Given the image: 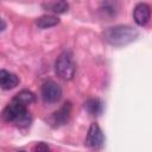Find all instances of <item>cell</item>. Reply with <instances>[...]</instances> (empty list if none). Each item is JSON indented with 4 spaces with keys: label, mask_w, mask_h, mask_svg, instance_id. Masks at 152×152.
Instances as JSON below:
<instances>
[{
    "label": "cell",
    "mask_w": 152,
    "mask_h": 152,
    "mask_svg": "<svg viewBox=\"0 0 152 152\" xmlns=\"http://www.w3.org/2000/svg\"><path fill=\"white\" fill-rule=\"evenodd\" d=\"M133 18H134V21L139 26L147 25V23L150 21V18H151L150 6L147 4H145V2L138 4L134 7V11H133Z\"/></svg>",
    "instance_id": "obj_7"
},
{
    "label": "cell",
    "mask_w": 152,
    "mask_h": 152,
    "mask_svg": "<svg viewBox=\"0 0 152 152\" xmlns=\"http://www.w3.org/2000/svg\"><path fill=\"white\" fill-rule=\"evenodd\" d=\"M34 150H36V152H52V151L50 150V147H49L45 142H38V144L36 145Z\"/></svg>",
    "instance_id": "obj_13"
},
{
    "label": "cell",
    "mask_w": 152,
    "mask_h": 152,
    "mask_svg": "<svg viewBox=\"0 0 152 152\" xmlns=\"http://www.w3.org/2000/svg\"><path fill=\"white\" fill-rule=\"evenodd\" d=\"M2 118L5 121L13 124L20 129H26L32 124V115L27 110V107L21 106L14 101H11V103L5 107Z\"/></svg>",
    "instance_id": "obj_1"
},
{
    "label": "cell",
    "mask_w": 152,
    "mask_h": 152,
    "mask_svg": "<svg viewBox=\"0 0 152 152\" xmlns=\"http://www.w3.org/2000/svg\"><path fill=\"white\" fill-rule=\"evenodd\" d=\"M104 142V135L100 128V126L97 124H91L88 133H87V138H86V145L90 148L94 150H99L103 146Z\"/></svg>",
    "instance_id": "obj_6"
},
{
    "label": "cell",
    "mask_w": 152,
    "mask_h": 152,
    "mask_svg": "<svg viewBox=\"0 0 152 152\" xmlns=\"http://www.w3.org/2000/svg\"><path fill=\"white\" fill-rule=\"evenodd\" d=\"M71 109H72V106H71V102H65L58 110L53 112L49 119H48V122L50 126L52 127H61L65 124H68L70 116H71Z\"/></svg>",
    "instance_id": "obj_5"
},
{
    "label": "cell",
    "mask_w": 152,
    "mask_h": 152,
    "mask_svg": "<svg viewBox=\"0 0 152 152\" xmlns=\"http://www.w3.org/2000/svg\"><path fill=\"white\" fill-rule=\"evenodd\" d=\"M36 24L39 28H49V27H53L57 24H59V19L56 15H51V14H46V15H42L36 20Z\"/></svg>",
    "instance_id": "obj_11"
},
{
    "label": "cell",
    "mask_w": 152,
    "mask_h": 152,
    "mask_svg": "<svg viewBox=\"0 0 152 152\" xmlns=\"http://www.w3.org/2000/svg\"><path fill=\"white\" fill-rule=\"evenodd\" d=\"M55 70L57 76L61 77L62 80L69 81L74 78L76 72V63L70 51H64L58 56L55 63Z\"/></svg>",
    "instance_id": "obj_3"
},
{
    "label": "cell",
    "mask_w": 152,
    "mask_h": 152,
    "mask_svg": "<svg viewBox=\"0 0 152 152\" xmlns=\"http://www.w3.org/2000/svg\"><path fill=\"white\" fill-rule=\"evenodd\" d=\"M5 28H6V23L2 18H0V32H2Z\"/></svg>",
    "instance_id": "obj_14"
},
{
    "label": "cell",
    "mask_w": 152,
    "mask_h": 152,
    "mask_svg": "<svg viewBox=\"0 0 152 152\" xmlns=\"http://www.w3.org/2000/svg\"><path fill=\"white\" fill-rule=\"evenodd\" d=\"M139 36V32L128 25H118L107 28L103 32L104 40L114 46H124L134 42Z\"/></svg>",
    "instance_id": "obj_2"
},
{
    "label": "cell",
    "mask_w": 152,
    "mask_h": 152,
    "mask_svg": "<svg viewBox=\"0 0 152 152\" xmlns=\"http://www.w3.org/2000/svg\"><path fill=\"white\" fill-rule=\"evenodd\" d=\"M84 108L87 109V112L90 115L99 116L103 112V102L97 97H90L86 101Z\"/></svg>",
    "instance_id": "obj_9"
},
{
    "label": "cell",
    "mask_w": 152,
    "mask_h": 152,
    "mask_svg": "<svg viewBox=\"0 0 152 152\" xmlns=\"http://www.w3.org/2000/svg\"><path fill=\"white\" fill-rule=\"evenodd\" d=\"M43 7L46 8L48 11H51L53 13H57V14H62V13H65L69 8V5L66 1H55V2H46V4H43Z\"/></svg>",
    "instance_id": "obj_12"
},
{
    "label": "cell",
    "mask_w": 152,
    "mask_h": 152,
    "mask_svg": "<svg viewBox=\"0 0 152 152\" xmlns=\"http://www.w3.org/2000/svg\"><path fill=\"white\" fill-rule=\"evenodd\" d=\"M40 94L45 103H56L62 97V88L55 81H46L42 86Z\"/></svg>",
    "instance_id": "obj_4"
},
{
    "label": "cell",
    "mask_w": 152,
    "mask_h": 152,
    "mask_svg": "<svg viewBox=\"0 0 152 152\" xmlns=\"http://www.w3.org/2000/svg\"><path fill=\"white\" fill-rule=\"evenodd\" d=\"M12 101H14V102H17V103H19V104H21V106L27 107V106H30V104H32V103L36 102V95H34L32 91L25 89V90L19 91V93L12 99Z\"/></svg>",
    "instance_id": "obj_10"
},
{
    "label": "cell",
    "mask_w": 152,
    "mask_h": 152,
    "mask_svg": "<svg viewBox=\"0 0 152 152\" xmlns=\"http://www.w3.org/2000/svg\"><path fill=\"white\" fill-rule=\"evenodd\" d=\"M19 152H24V151H19Z\"/></svg>",
    "instance_id": "obj_15"
},
{
    "label": "cell",
    "mask_w": 152,
    "mask_h": 152,
    "mask_svg": "<svg viewBox=\"0 0 152 152\" xmlns=\"http://www.w3.org/2000/svg\"><path fill=\"white\" fill-rule=\"evenodd\" d=\"M19 84V77L7 70H0V88L5 90H10L15 88Z\"/></svg>",
    "instance_id": "obj_8"
}]
</instances>
